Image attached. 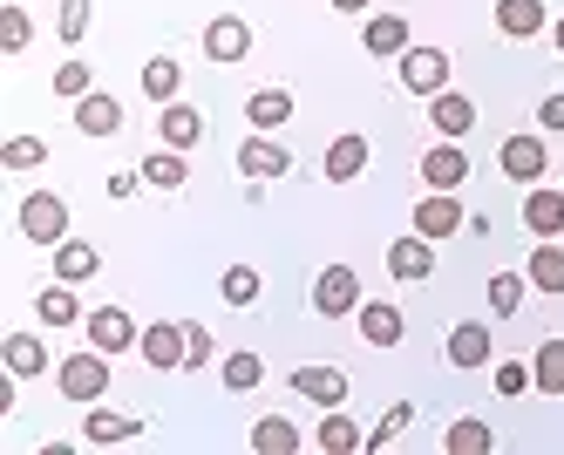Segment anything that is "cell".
Listing matches in <instances>:
<instances>
[{"mask_svg": "<svg viewBox=\"0 0 564 455\" xmlns=\"http://www.w3.org/2000/svg\"><path fill=\"white\" fill-rule=\"evenodd\" d=\"M538 122H544V130H564V96H544L538 102Z\"/></svg>", "mask_w": 564, "mask_h": 455, "instance_id": "45", "label": "cell"}, {"mask_svg": "<svg viewBox=\"0 0 564 455\" xmlns=\"http://www.w3.org/2000/svg\"><path fill=\"white\" fill-rule=\"evenodd\" d=\"M429 122H435L442 137H456V143H463V137L476 130V102L456 96V89H442V96H429Z\"/></svg>", "mask_w": 564, "mask_h": 455, "instance_id": "16", "label": "cell"}, {"mask_svg": "<svg viewBox=\"0 0 564 455\" xmlns=\"http://www.w3.org/2000/svg\"><path fill=\"white\" fill-rule=\"evenodd\" d=\"M368 171V137H334L327 143V184H354Z\"/></svg>", "mask_w": 564, "mask_h": 455, "instance_id": "20", "label": "cell"}, {"mask_svg": "<svg viewBox=\"0 0 564 455\" xmlns=\"http://www.w3.org/2000/svg\"><path fill=\"white\" fill-rule=\"evenodd\" d=\"M497 28L517 34V41L544 34V0H497Z\"/></svg>", "mask_w": 564, "mask_h": 455, "instance_id": "25", "label": "cell"}, {"mask_svg": "<svg viewBox=\"0 0 564 455\" xmlns=\"http://www.w3.org/2000/svg\"><path fill=\"white\" fill-rule=\"evenodd\" d=\"M83 34H89V0H62V41L75 48Z\"/></svg>", "mask_w": 564, "mask_h": 455, "instance_id": "42", "label": "cell"}, {"mask_svg": "<svg viewBox=\"0 0 564 455\" xmlns=\"http://www.w3.org/2000/svg\"><path fill=\"white\" fill-rule=\"evenodd\" d=\"M0 354H8V375H48V347L42 340H34V334H8V347H0Z\"/></svg>", "mask_w": 564, "mask_h": 455, "instance_id": "29", "label": "cell"}, {"mask_svg": "<svg viewBox=\"0 0 564 455\" xmlns=\"http://www.w3.org/2000/svg\"><path fill=\"white\" fill-rule=\"evenodd\" d=\"M83 435H89L96 448H116V442H137V435H143V422H137V415H116V408H96V401H89V422H83Z\"/></svg>", "mask_w": 564, "mask_h": 455, "instance_id": "18", "label": "cell"}, {"mask_svg": "<svg viewBox=\"0 0 564 455\" xmlns=\"http://www.w3.org/2000/svg\"><path fill=\"white\" fill-rule=\"evenodd\" d=\"M184 367H212V334L205 326H184Z\"/></svg>", "mask_w": 564, "mask_h": 455, "instance_id": "43", "label": "cell"}, {"mask_svg": "<svg viewBox=\"0 0 564 455\" xmlns=\"http://www.w3.org/2000/svg\"><path fill=\"white\" fill-rule=\"evenodd\" d=\"M28 41H34V28H28V0H8V14H0V48L21 55Z\"/></svg>", "mask_w": 564, "mask_h": 455, "instance_id": "36", "label": "cell"}, {"mask_svg": "<svg viewBox=\"0 0 564 455\" xmlns=\"http://www.w3.org/2000/svg\"><path fill=\"white\" fill-rule=\"evenodd\" d=\"M75 130L83 137H116L123 130V102H116L109 89H89L83 102H75Z\"/></svg>", "mask_w": 564, "mask_h": 455, "instance_id": "11", "label": "cell"}, {"mask_svg": "<svg viewBox=\"0 0 564 455\" xmlns=\"http://www.w3.org/2000/svg\"><path fill=\"white\" fill-rule=\"evenodd\" d=\"M218 375H225V388H231V394H252V388L265 381V360H259V354H231Z\"/></svg>", "mask_w": 564, "mask_h": 455, "instance_id": "35", "label": "cell"}, {"mask_svg": "<svg viewBox=\"0 0 564 455\" xmlns=\"http://www.w3.org/2000/svg\"><path fill=\"white\" fill-rule=\"evenodd\" d=\"M401 89L442 96V89H449V55H442V48H409V55H401Z\"/></svg>", "mask_w": 564, "mask_h": 455, "instance_id": "5", "label": "cell"}, {"mask_svg": "<svg viewBox=\"0 0 564 455\" xmlns=\"http://www.w3.org/2000/svg\"><path fill=\"white\" fill-rule=\"evenodd\" d=\"M523 225H531L538 238H557V231H564V191L531 184V197H523Z\"/></svg>", "mask_w": 564, "mask_h": 455, "instance_id": "17", "label": "cell"}, {"mask_svg": "<svg viewBox=\"0 0 564 455\" xmlns=\"http://www.w3.org/2000/svg\"><path fill=\"white\" fill-rule=\"evenodd\" d=\"M531 381H538V394H564V340H544V347H538Z\"/></svg>", "mask_w": 564, "mask_h": 455, "instance_id": "34", "label": "cell"}, {"mask_svg": "<svg viewBox=\"0 0 564 455\" xmlns=\"http://www.w3.org/2000/svg\"><path fill=\"white\" fill-rule=\"evenodd\" d=\"M463 177H469V156L456 150V137H442V143L422 156V184H429V191H456Z\"/></svg>", "mask_w": 564, "mask_h": 455, "instance_id": "12", "label": "cell"}, {"mask_svg": "<svg viewBox=\"0 0 564 455\" xmlns=\"http://www.w3.org/2000/svg\"><path fill=\"white\" fill-rule=\"evenodd\" d=\"M55 388H62L68 401H83V408H89V401H102V394H109V354H102V347L68 354V360L55 367Z\"/></svg>", "mask_w": 564, "mask_h": 455, "instance_id": "1", "label": "cell"}, {"mask_svg": "<svg viewBox=\"0 0 564 455\" xmlns=\"http://www.w3.org/2000/svg\"><path fill=\"white\" fill-rule=\"evenodd\" d=\"M184 177H191L184 150H171V143H164V156H143V184H156V191H184Z\"/></svg>", "mask_w": 564, "mask_h": 455, "instance_id": "33", "label": "cell"}, {"mask_svg": "<svg viewBox=\"0 0 564 455\" xmlns=\"http://www.w3.org/2000/svg\"><path fill=\"white\" fill-rule=\"evenodd\" d=\"M238 171H246L252 184H265V177H286V171H293V156H286V143H272V137L259 130L246 150H238Z\"/></svg>", "mask_w": 564, "mask_h": 455, "instance_id": "10", "label": "cell"}, {"mask_svg": "<svg viewBox=\"0 0 564 455\" xmlns=\"http://www.w3.org/2000/svg\"><path fill=\"white\" fill-rule=\"evenodd\" d=\"M137 354L156 367V375H177V367H184V326L177 319H150L143 340H137Z\"/></svg>", "mask_w": 564, "mask_h": 455, "instance_id": "6", "label": "cell"}, {"mask_svg": "<svg viewBox=\"0 0 564 455\" xmlns=\"http://www.w3.org/2000/svg\"><path fill=\"white\" fill-rule=\"evenodd\" d=\"M252 448L259 455H300V429L286 415H259L252 422Z\"/></svg>", "mask_w": 564, "mask_h": 455, "instance_id": "26", "label": "cell"}, {"mask_svg": "<svg viewBox=\"0 0 564 455\" xmlns=\"http://www.w3.org/2000/svg\"><path fill=\"white\" fill-rule=\"evenodd\" d=\"M442 448L449 455H490L497 448V435H490V422H476V415H463L449 435H442Z\"/></svg>", "mask_w": 564, "mask_h": 455, "instance_id": "32", "label": "cell"}, {"mask_svg": "<svg viewBox=\"0 0 564 455\" xmlns=\"http://www.w3.org/2000/svg\"><path fill=\"white\" fill-rule=\"evenodd\" d=\"M469 218H463V204H456V191H429L422 204H415V231L422 238H456Z\"/></svg>", "mask_w": 564, "mask_h": 455, "instance_id": "7", "label": "cell"}, {"mask_svg": "<svg viewBox=\"0 0 564 455\" xmlns=\"http://www.w3.org/2000/svg\"><path fill=\"white\" fill-rule=\"evenodd\" d=\"M401 334H409V319H401L394 306H381V300L360 306V340L368 347H401Z\"/></svg>", "mask_w": 564, "mask_h": 455, "instance_id": "19", "label": "cell"}, {"mask_svg": "<svg viewBox=\"0 0 564 455\" xmlns=\"http://www.w3.org/2000/svg\"><path fill=\"white\" fill-rule=\"evenodd\" d=\"M177 89H184V68H177L171 55H150V62H143V96H150V102H177Z\"/></svg>", "mask_w": 564, "mask_h": 455, "instance_id": "28", "label": "cell"}, {"mask_svg": "<svg viewBox=\"0 0 564 455\" xmlns=\"http://www.w3.org/2000/svg\"><path fill=\"white\" fill-rule=\"evenodd\" d=\"M388 272L409 279V285L429 279V272H435V238H422V231H415V238H394V245H388Z\"/></svg>", "mask_w": 564, "mask_h": 455, "instance_id": "14", "label": "cell"}, {"mask_svg": "<svg viewBox=\"0 0 564 455\" xmlns=\"http://www.w3.org/2000/svg\"><path fill=\"white\" fill-rule=\"evenodd\" d=\"M319 448H327V455H354V448H368V435H360L347 415H340V408H327V422H319V435H313Z\"/></svg>", "mask_w": 564, "mask_h": 455, "instance_id": "31", "label": "cell"}, {"mask_svg": "<svg viewBox=\"0 0 564 455\" xmlns=\"http://www.w3.org/2000/svg\"><path fill=\"white\" fill-rule=\"evenodd\" d=\"M334 8H340V14H360V8H368V0H334Z\"/></svg>", "mask_w": 564, "mask_h": 455, "instance_id": "47", "label": "cell"}, {"mask_svg": "<svg viewBox=\"0 0 564 455\" xmlns=\"http://www.w3.org/2000/svg\"><path fill=\"white\" fill-rule=\"evenodd\" d=\"M0 163H8V171H34V163H48V143L42 137H8L0 143Z\"/></svg>", "mask_w": 564, "mask_h": 455, "instance_id": "38", "label": "cell"}, {"mask_svg": "<svg viewBox=\"0 0 564 455\" xmlns=\"http://www.w3.org/2000/svg\"><path fill=\"white\" fill-rule=\"evenodd\" d=\"M205 55H212V62H246V55H252V28L238 21V14H218V21L205 28Z\"/></svg>", "mask_w": 564, "mask_h": 455, "instance_id": "13", "label": "cell"}, {"mask_svg": "<svg viewBox=\"0 0 564 455\" xmlns=\"http://www.w3.org/2000/svg\"><path fill=\"white\" fill-rule=\"evenodd\" d=\"M137 184H143V171H116V177H109V197H130Z\"/></svg>", "mask_w": 564, "mask_h": 455, "instance_id": "46", "label": "cell"}, {"mask_svg": "<svg viewBox=\"0 0 564 455\" xmlns=\"http://www.w3.org/2000/svg\"><path fill=\"white\" fill-rule=\"evenodd\" d=\"M293 388H300L306 401H319V408H347V375H340V367L306 360V367H293Z\"/></svg>", "mask_w": 564, "mask_h": 455, "instance_id": "9", "label": "cell"}, {"mask_svg": "<svg viewBox=\"0 0 564 455\" xmlns=\"http://www.w3.org/2000/svg\"><path fill=\"white\" fill-rule=\"evenodd\" d=\"M156 137H164L171 150H191L197 137H205V116H197L191 102H156Z\"/></svg>", "mask_w": 564, "mask_h": 455, "instance_id": "15", "label": "cell"}, {"mask_svg": "<svg viewBox=\"0 0 564 455\" xmlns=\"http://www.w3.org/2000/svg\"><path fill=\"white\" fill-rule=\"evenodd\" d=\"M360 48H368V55H409V21H401V14H375L368 34H360Z\"/></svg>", "mask_w": 564, "mask_h": 455, "instance_id": "24", "label": "cell"}, {"mask_svg": "<svg viewBox=\"0 0 564 455\" xmlns=\"http://www.w3.org/2000/svg\"><path fill=\"white\" fill-rule=\"evenodd\" d=\"M313 313H319V319L360 313V279H354V266H327V272L313 279Z\"/></svg>", "mask_w": 564, "mask_h": 455, "instance_id": "3", "label": "cell"}, {"mask_svg": "<svg viewBox=\"0 0 564 455\" xmlns=\"http://www.w3.org/2000/svg\"><path fill=\"white\" fill-rule=\"evenodd\" d=\"M218 293H225V306H252V300H259V272H252V266H225Z\"/></svg>", "mask_w": 564, "mask_h": 455, "instance_id": "37", "label": "cell"}, {"mask_svg": "<svg viewBox=\"0 0 564 455\" xmlns=\"http://www.w3.org/2000/svg\"><path fill=\"white\" fill-rule=\"evenodd\" d=\"M102 272V259H96V245H83V238H62L55 245V279H68V285H83V279H96Z\"/></svg>", "mask_w": 564, "mask_h": 455, "instance_id": "22", "label": "cell"}, {"mask_svg": "<svg viewBox=\"0 0 564 455\" xmlns=\"http://www.w3.org/2000/svg\"><path fill=\"white\" fill-rule=\"evenodd\" d=\"M551 34H557V55H564V14H557V28H551Z\"/></svg>", "mask_w": 564, "mask_h": 455, "instance_id": "48", "label": "cell"}, {"mask_svg": "<svg viewBox=\"0 0 564 455\" xmlns=\"http://www.w3.org/2000/svg\"><path fill=\"white\" fill-rule=\"evenodd\" d=\"M523 388H538V381H531V367L503 360V367H497V394H523Z\"/></svg>", "mask_w": 564, "mask_h": 455, "instance_id": "44", "label": "cell"}, {"mask_svg": "<svg viewBox=\"0 0 564 455\" xmlns=\"http://www.w3.org/2000/svg\"><path fill=\"white\" fill-rule=\"evenodd\" d=\"M517 306H523V279H517V272H497V279H490V313L510 319Z\"/></svg>", "mask_w": 564, "mask_h": 455, "instance_id": "40", "label": "cell"}, {"mask_svg": "<svg viewBox=\"0 0 564 455\" xmlns=\"http://www.w3.org/2000/svg\"><path fill=\"white\" fill-rule=\"evenodd\" d=\"M538 285V293H564V245L557 238H538V252H531V272H523Z\"/></svg>", "mask_w": 564, "mask_h": 455, "instance_id": "23", "label": "cell"}, {"mask_svg": "<svg viewBox=\"0 0 564 455\" xmlns=\"http://www.w3.org/2000/svg\"><path fill=\"white\" fill-rule=\"evenodd\" d=\"M246 116H252V130H279V122L293 116V89H252Z\"/></svg>", "mask_w": 564, "mask_h": 455, "instance_id": "27", "label": "cell"}, {"mask_svg": "<svg viewBox=\"0 0 564 455\" xmlns=\"http://www.w3.org/2000/svg\"><path fill=\"white\" fill-rule=\"evenodd\" d=\"M449 367H490V326L482 319H463L449 334Z\"/></svg>", "mask_w": 564, "mask_h": 455, "instance_id": "21", "label": "cell"}, {"mask_svg": "<svg viewBox=\"0 0 564 455\" xmlns=\"http://www.w3.org/2000/svg\"><path fill=\"white\" fill-rule=\"evenodd\" d=\"M34 313H42L48 326H75V319H89L83 306H75V285H68V279H55V285H48V293H42V300H34Z\"/></svg>", "mask_w": 564, "mask_h": 455, "instance_id": "30", "label": "cell"}, {"mask_svg": "<svg viewBox=\"0 0 564 455\" xmlns=\"http://www.w3.org/2000/svg\"><path fill=\"white\" fill-rule=\"evenodd\" d=\"M96 89V75H89V62H62L55 68V96H68V102H83Z\"/></svg>", "mask_w": 564, "mask_h": 455, "instance_id": "39", "label": "cell"}, {"mask_svg": "<svg viewBox=\"0 0 564 455\" xmlns=\"http://www.w3.org/2000/svg\"><path fill=\"white\" fill-rule=\"evenodd\" d=\"M544 163H551L544 137H503V177H517V184H544Z\"/></svg>", "mask_w": 564, "mask_h": 455, "instance_id": "8", "label": "cell"}, {"mask_svg": "<svg viewBox=\"0 0 564 455\" xmlns=\"http://www.w3.org/2000/svg\"><path fill=\"white\" fill-rule=\"evenodd\" d=\"M409 422H415V408H409V401H394V408H388V415H381V422L368 429V448H388V442H394L401 429H409Z\"/></svg>", "mask_w": 564, "mask_h": 455, "instance_id": "41", "label": "cell"}, {"mask_svg": "<svg viewBox=\"0 0 564 455\" xmlns=\"http://www.w3.org/2000/svg\"><path fill=\"white\" fill-rule=\"evenodd\" d=\"M83 326H89V347H102L109 360H116V354H130V347L143 340V334H137V319H130L123 306H96Z\"/></svg>", "mask_w": 564, "mask_h": 455, "instance_id": "4", "label": "cell"}, {"mask_svg": "<svg viewBox=\"0 0 564 455\" xmlns=\"http://www.w3.org/2000/svg\"><path fill=\"white\" fill-rule=\"evenodd\" d=\"M21 238L62 245V238H68V197H62V191H34V197L21 204Z\"/></svg>", "mask_w": 564, "mask_h": 455, "instance_id": "2", "label": "cell"}]
</instances>
